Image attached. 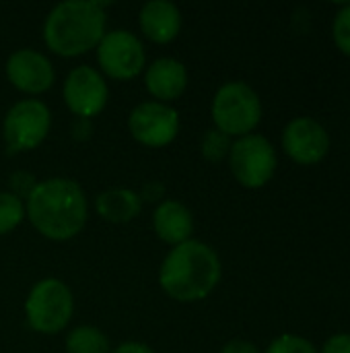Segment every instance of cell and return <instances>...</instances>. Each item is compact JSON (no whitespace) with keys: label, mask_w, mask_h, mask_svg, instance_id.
<instances>
[{"label":"cell","mask_w":350,"mask_h":353,"mask_svg":"<svg viewBox=\"0 0 350 353\" xmlns=\"http://www.w3.org/2000/svg\"><path fill=\"white\" fill-rule=\"evenodd\" d=\"M25 215L45 238L64 242L83 232L87 223V199L83 188L68 178H50L27 194Z\"/></svg>","instance_id":"1"},{"label":"cell","mask_w":350,"mask_h":353,"mask_svg":"<svg viewBox=\"0 0 350 353\" xmlns=\"http://www.w3.org/2000/svg\"><path fill=\"white\" fill-rule=\"evenodd\" d=\"M221 281V259L215 248L200 240H188L171 248L163 259L159 283L177 302L208 298Z\"/></svg>","instance_id":"2"},{"label":"cell","mask_w":350,"mask_h":353,"mask_svg":"<svg viewBox=\"0 0 350 353\" xmlns=\"http://www.w3.org/2000/svg\"><path fill=\"white\" fill-rule=\"evenodd\" d=\"M107 17L103 4L93 0H66L56 4L43 23L45 46L58 56H80L99 46Z\"/></svg>","instance_id":"3"},{"label":"cell","mask_w":350,"mask_h":353,"mask_svg":"<svg viewBox=\"0 0 350 353\" xmlns=\"http://www.w3.org/2000/svg\"><path fill=\"white\" fill-rule=\"evenodd\" d=\"M210 114L215 128L227 137H245L262 120V101L258 93L243 81L225 83L212 97Z\"/></svg>","instance_id":"4"},{"label":"cell","mask_w":350,"mask_h":353,"mask_svg":"<svg viewBox=\"0 0 350 353\" xmlns=\"http://www.w3.org/2000/svg\"><path fill=\"white\" fill-rule=\"evenodd\" d=\"M74 298L68 285L60 279L47 277L37 281L25 302V316L33 331L41 335H56L66 329L72 319Z\"/></svg>","instance_id":"5"},{"label":"cell","mask_w":350,"mask_h":353,"mask_svg":"<svg viewBox=\"0 0 350 353\" xmlns=\"http://www.w3.org/2000/svg\"><path fill=\"white\" fill-rule=\"evenodd\" d=\"M229 165L241 186L262 188L276 172V151L266 137L245 134L231 145Z\"/></svg>","instance_id":"6"},{"label":"cell","mask_w":350,"mask_h":353,"mask_svg":"<svg viewBox=\"0 0 350 353\" xmlns=\"http://www.w3.org/2000/svg\"><path fill=\"white\" fill-rule=\"evenodd\" d=\"M52 126L50 108L39 99L17 101L4 116L2 134L12 151H29L43 143Z\"/></svg>","instance_id":"7"},{"label":"cell","mask_w":350,"mask_h":353,"mask_svg":"<svg viewBox=\"0 0 350 353\" xmlns=\"http://www.w3.org/2000/svg\"><path fill=\"white\" fill-rule=\"evenodd\" d=\"M95 50L101 70L118 81L134 79L146 62L142 41L128 29L105 31L103 39Z\"/></svg>","instance_id":"8"},{"label":"cell","mask_w":350,"mask_h":353,"mask_svg":"<svg viewBox=\"0 0 350 353\" xmlns=\"http://www.w3.org/2000/svg\"><path fill=\"white\" fill-rule=\"evenodd\" d=\"M128 130L140 145L165 147L179 132V114L169 103L142 101L128 116Z\"/></svg>","instance_id":"9"},{"label":"cell","mask_w":350,"mask_h":353,"mask_svg":"<svg viewBox=\"0 0 350 353\" xmlns=\"http://www.w3.org/2000/svg\"><path fill=\"white\" fill-rule=\"evenodd\" d=\"M62 95L64 103L72 114L83 120H91L93 116L103 112L109 97V89L97 68L83 64L68 72L62 87Z\"/></svg>","instance_id":"10"},{"label":"cell","mask_w":350,"mask_h":353,"mask_svg":"<svg viewBox=\"0 0 350 353\" xmlns=\"http://www.w3.org/2000/svg\"><path fill=\"white\" fill-rule=\"evenodd\" d=\"M283 149L293 161L301 165H314L328 155L330 137L318 120L301 116L285 126Z\"/></svg>","instance_id":"11"},{"label":"cell","mask_w":350,"mask_h":353,"mask_svg":"<svg viewBox=\"0 0 350 353\" xmlns=\"http://www.w3.org/2000/svg\"><path fill=\"white\" fill-rule=\"evenodd\" d=\"M6 77L19 91L25 93H43L54 85L56 72L47 56L37 50L23 48L8 56Z\"/></svg>","instance_id":"12"},{"label":"cell","mask_w":350,"mask_h":353,"mask_svg":"<svg viewBox=\"0 0 350 353\" xmlns=\"http://www.w3.org/2000/svg\"><path fill=\"white\" fill-rule=\"evenodd\" d=\"M146 91L161 103L177 99L188 87V70L177 58H157L144 74Z\"/></svg>","instance_id":"13"},{"label":"cell","mask_w":350,"mask_h":353,"mask_svg":"<svg viewBox=\"0 0 350 353\" xmlns=\"http://www.w3.org/2000/svg\"><path fill=\"white\" fill-rule=\"evenodd\" d=\"M182 10L169 0H151L140 8L138 23L144 33L155 43H169L182 31Z\"/></svg>","instance_id":"14"},{"label":"cell","mask_w":350,"mask_h":353,"mask_svg":"<svg viewBox=\"0 0 350 353\" xmlns=\"http://www.w3.org/2000/svg\"><path fill=\"white\" fill-rule=\"evenodd\" d=\"M153 228H155V234L159 236V240H163L165 244L177 246V244L192 240L194 217L184 203L167 199V201L159 203V207L155 209Z\"/></svg>","instance_id":"15"},{"label":"cell","mask_w":350,"mask_h":353,"mask_svg":"<svg viewBox=\"0 0 350 353\" xmlns=\"http://www.w3.org/2000/svg\"><path fill=\"white\" fill-rule=\"evenodd\" d=\"M97 213L111 223H128L142 211V199L130 188H111L95 199Z\"/></svg>","instance_id":"16"},{"label":"cell","mask_w":350,"mask_h":353,"mask_svg":"<svg viewBox=\"0 0 350 353\" xmlns=\"http://www.w3.org/2000/svg\"><path fill=\"white\" fill-rule=\"evenodd\" d=\"M66 353H109V339L101 329L83 325L68 333Z\"/></svg>","instance_id":"17"},{"label":"cell","mask_w":350,"mask_h":353,"mask_svg":"<svg viewBox=\"0 0 350 353\" xmlns=\"http://www.w3.org/2000/svg\"><path fill=\"white\" fill-rule=\"evenodd\" d=\"M25 219V205L14 192H0V236L17 230Z\"/></svg>","instance_id":"18"},{"label":"cell","mask_w":350,"mask_h":353,"mask_svg":"<svg viewBox=\"0 0 350 353\" xmlns=\"http://www.w3.org/2000/svg\"><path fill=\"white\" fill-rule=\"evenodd\" d=\"M231 137H227L225 132H221L219 128H210L204 132L202 137V143H200V151L204 155V159L212 161V163H219L223 161L225 157H229V151H231Z\"/></svg>","instance_id":"19"},{"label":"cell","mask_w":350,"mask_h":353,"mask_svg":"<svg viewBox=\"0 0 350 353\" xmlns=\"http://www.w3.org/2000/svg\"><path fill=\"white\" fill-rule=\"evenodd\" d=\"M266 353H320L316 350V345L299 335H281L276 337Z\"/></svg>","instance_id":"20"},{"label":"cell","mask_w":350,"mask_h":353,"mask_svg":"<svg viewBox=\"0 0 350 353\" xmlns=\"http://www.w3.org/2000/svg\"><path fill=\"white\" fill-rule=\"evenodd\" d=\"M332 35H334V43L338 46V50L350 56V4H344L340 12L336 14L334 25H332Z\"/></svg>","instance_id":"21"},{"label":"cell","mask_w":350,"mask_h":353,"mask_svg":"<svg viewBox=\"0 0 350 353\" xmlns=\"http://www.w3.org/2000/svg\"><path fill=\"white\" fill-rule=\"evenodd\" d=\"M320 353H350V335L340 333V335L330 337Z\"/></svg>","instance_id":"22"},{"label":"cell","mask_w":350,"mask_h":353,"mask_svg":"<svg viewBox=\"0 0 350 353\" xmlns=\"http://www.w3.org/2000/svg\"><path fill=\"white\" fill-rule=\"evenodd\" d=\"M221 353H260V350L254 345V343H250V341H243V339H233V341H229Z\"/></svg>","instance_id":"23"},{"label":"cell","mask_w":350,"mask_h":353,"mask_svg":"<svg viewBox=\"0 0 350 353\" xmlns=\"http://www.w3.org/2000/svg\"><path fill=\"white\" fill-rule=\"evenodd\" d=\"M111 353H155L146 343H140V341H126V343H120Z\"/></svg>","instance_id":"24"}]
</instances>
